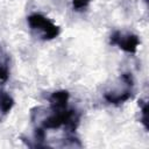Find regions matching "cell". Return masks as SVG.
Returning <instances> with one entry per match:
<instances>
[{
	"instance_id": "cell-3",
	"label": "cell",
	"mask_w": 149,
	"mask_h": 149,
	"mask_svg": "<svg viewBox=\"0 0 149 149\" xmlns=\"http://www.w3.org/2000/svg\"><path fill=\"white\" fill-rule=\"evenodd\" d=\"M27 22L33 31H36L43 41L54 40L59 35V27L40 13H33L27 17Z\"/></svg>"
},
{
	"instance_id": "cell-5",
	"label": "cell",
	"mask_w": 149,
	"mask_h": 149,
	"mask_svg": "<svg viewBox=\"0 0 149 149\" xmlns=\"http://www.w3.org/2000/svg\"><path fill=\"white\" fill-rule=\"evenodd\" d=\"M69 92L68 91H57L54 92L49 97V107L50 108H65L68 107V101H69Z\"/></svg>"
},
{
	"instance_id": "cell-9",
	"label": "cell",
	"mask_w": 149,
	"mask_h": 149,
	"mask_svg": "<svg viewBox=\"0 0 149 149\" xmlns=\"http://www.w3.org/2000/svg\"><path fill=\"white\" fill-rule=\"evenodd\" d=\"M140 105H141V113H142V123L144 126V128L148 130V122H147V102L144 101H140Z\"/></svg>"
},
{
	"instance_id": "cell-1",
	"label": "cell",
	"mask_w": 149,
	"mask_h": 149,
	"mask_svg": "<svg viewBox=\"0 0 149 149\" xmlns=\"http://www.w3.org/2000/svg\"><path fill=\"white\" fill-rule=\"evenodd\" d=\"M31 121L37 122L36 127L42 129L65 128L68 135H72L80 121V113L73 108H48V112H41V107L31 109Z\"/></svg>"
},
{
	"instance_id": "cell-6",
	"label": "cell",
	"mask_w": 149,
	"mask_h": 149,
	"mask_svg": "<svg viewBox=\"0 0 149 149\" xmlns=\"http://www.w3.org/2000/svg\"><path fill=\"white\" fill-rule=\"evenodd\" d=\"M14 106V99L5 91L0 88V122L10 112Z\"/></svg>"
},
{
	"instance_id": "cell-2",
	"label": "cell",
	"mask_w": 149,
	"mask_h": 149,
	"mask_svg": "<svg viewBox=\"0 0 149 149\" xmlns=\"http://www.w3.org/2000/svg\"><path fill=\"white\" fill-rule=\"evenodd\" d=\"M134 94V79L130 73H122L118 83L104 93V98L112 105H120L129 100Z\"/></svg>"
},
{
	"instance_id": "cell-8",
	"label": "cell",
	"mask_w": 149,
	"mask_h": 149,
	"mask_svg": "<svg viewBox=\"0 0 149 149\" xmlns=\"http://www.w3.org/2000/svg\"><path fill=\"white\" fill-rule=\"evenodd\" d=\"M71 1H72L73 9L79 12V10L85 9V8L90 5V2H91L92 0H71Z\"/></svg>"
},
{
	"instance_id": "cell-7",
	"label": "cell",
	"mask_w": 149,
	"mask_h": 149,
	"mask_svg": "<svg viewBox=\"0 0 149 149\" xmlns=\"http://www.w3.org/2000/svg\"><path fill=\"white\" fill-rule=\"evenodd\" d=\"M9 77V56L0 48V81H6Z\"/></svg>"
},
{
	"instance_id": "cell-10",
	"label": "cell",
	"mask_w": 149,
	"mask_h": 149,
	"mask_svg": "<svg viewBox=\"0 0 149 149\" xmlns=\"http://www.w3.org/2000/svg\"><path fill=\"white\" fill-rule=\"evenodd\" d=\"M146 1H147V0H146Z\"/></svg>"
},
{
	"instance_id": "cell-4",
	"label": "cell",
	"mask_w": 149,
	"mask_h": 149,
	"mask_svg": "<svg viewBox=\"0 0 149 149\" xmlns=\"http://www.w3.org/2000/svg\"><path fill=\"white\" fill-rule=\"evenodd\" d=\"M109 43L112 45H118L121 50L129 52V54H135L137 50V47L140 44V38L137 35L130 33V31H121V30H115L112 33L109 37Z\"/></svg>"
}]
</instances>
